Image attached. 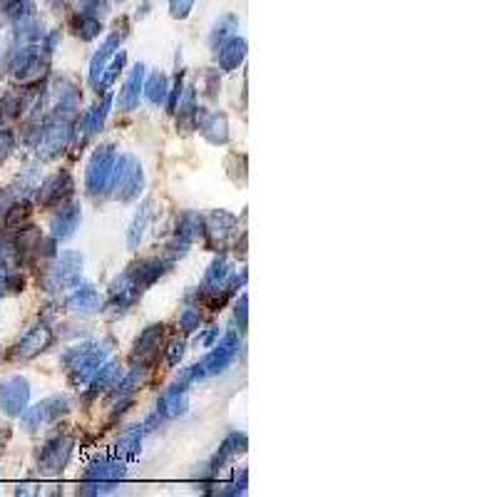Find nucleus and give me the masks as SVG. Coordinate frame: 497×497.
Segmentation results:
<instances>
[{"label":"nucleus","mask_w":497,"mask_h":497,"mask_svg":"<svg viewBox=\"0 0 497 497\" xmlns=\"http://www.w3.org/2000/svg\"><path fill=\"white\" fill-rule=\"evenodd\" d=\"M219 87H221L219 70H207L204 73V94L211 99H216L219 97Z\"/></svg>","instance_id":"42"},{"label":"nucleus","mask_w":497,"mask_h":497,"mask_svg":"<svg viewBox=\"0 0 497 497\" xmlns=\"http://www.w3.org/2000/svg\"><path fill=\"white\" fill-rule=\"evenodd\" d=\"M16 149V132L8 125H0V162H6Z\"/></svg>","instance_id":"38"},{"label":"nucleus","mask_w":497,"mask_h":497,"mask_svg":"<svg viewBox=\"0 0 497 497\" xmlns=\"http://www.w3.org/2000/svg\"><path fill=\"white\" fill-rule=\"evenodd\" d=\"M27 286V278L20 269H8L6 271V291L8 293H23Z\"/></svg>","instance_id":"39"},{"label":"nucleus","mask_w":497,"mask_h":497,"mask_svg":"<svg viewBox=\"0 0 497 497\" xmlns=\"http://www.w3.org/2000/svg\"><path fill=\"white\" fill-rule=\"evenodd\" d=\"M30 405V383L25 376H11L0 383V410L8 418H18Z\"/></svg>","instance_id":"12"},{"label":"nucleus","mask_w":497,"mask_h":497,"mask_svg":"<svg viewBox=\"0 0 497 497\" xmlns=\"http://www.w3.org/2000/svg\"><path fill=\"white\" fill-rule=\"evenodd\" d=\"M115 159H117L115 145L94 147V152L90 154V159H87V167H85V192H87V197H92V199L107 197Z\"/></svg>","instance_id":"5"},{"label":"nucleus","mask_w":497,"mask_h":497,"mask_svg":"<svg viewBox=\"0 0 497 497\" xmlns=\"http://www.w3.org/2000/svg\"><path fill=\"white\" fill-rule=\"evenodd\" d=\"M145 435L147 433H145L142 425H132V428H127L125 433L117 438L115 453H112V455L120 458V460H125V462L135 460V458L140 455V450H142V440H145Z\"/></svg>","instance_id":"27"},{"label":"nucleus","mask_w":497,"mask_h":497,"mask_svg":"<svg viewBox=\"0 0 497 497\" xmlns=\"http://www.w3.org/2000/svg\"><path fill=\"white\" fill-rule=\"evenodd\" d=\"M174 234L182 236L189 244L204 241V214H199V211H194V209H184L182 214L177 216Z\"/></svg>","instance_id":"26"},{"label":"nucleus","mask_w":497,"mask_h":497,"mask_svg":"<svg viewBox=\"0 0 497 497\" xmlns=\"http://www.w3.org/2000/svg\"><path fill=\"white\" fill-rule=\"evenodd\" d=\"M246 58V40L244 37H231V40L221 42L216 50V63H219V73H234Z\"/></svg>","instance_id":"25"},{"label":"nucleus","mask_w":497,"mask_h":497,"mask_svg":"<svg viewBox=\"0 0 497 497\" xmlns=\"http://www.w3.org/2000/svg\"><path fill=\"white\" fill-rule=\"evenodd\" d=\"M110 353H112V338L80 340V343L68 345L60 353V368L68 376L70 386L82 391L90 378L94 376V371L110 358Z\"/></svg>","instance_id":"1"},{"label":"nucleus","mask_w":497,"mask_h":497,"mask_svg":"<svg viewBox=\"0 0 497 497\" xmlns=\"http://www.w3.org/2000/svg\"><path fill=\"white\" fill-rule=\"evenodd\" d=\"M184 70H177L174 73V82L169 85V92H167V112L169 115H174V110H177V102H179V97H182V90H184Z\"/></svg>","instance_id":"37"},{"label":"nucleus","mask_w":497,"mask_h":497,"mask_svg":"<svg viewBox=\"0 0 497 497\" xmlns=\"http://www.w3.org/2000/svg\"><path fill=\"white\" fill-rule=\"evenodd\" d=\"M125 35H120V32H112L110 37H107L102 45H99V50L92 55V60H90V73H87V85L90 87H97L99 78H102V70L107 68V63H110V58L115 55V50H120V40Z\"/></svg>","instance_id":"23"},{"label":"nucleus","mask_w":497,"mask_h":497,"mask_svg":"<svg viewBox=\"0 0 497 497\" xmlns=\"http://www.w3.org/2000/svg\"><path fill=\"white\" fill-rule=\"evenodd\" d=\"M189 249H192V244L189 241H184L182 236H177L174 234L172 239L164 244V249H162V257L167 259V262H172V264H177L179 259H184L189 254Z\"/></svg>","instance_id":"34"},{"label":"nucleus","mask_w":497,"mask_h":497,"mask_svg":"<svg viewBox=\"0 0 497 497\" xmlns=\"http://www.w3.org/2000/svg\"><path fill=\"white\" fill-rule=\"evenodd\" d=\"M32 202L27 197H18V199H13L11 204H8V209H6V214H3V229H8V231H16L18 226H23V224H27L30 221V216H32Z\"/></svg>","instance_id":"29"},{"label":"nucleus","mask_w":497,"mask_h":497,"mask_svg":"<svg viewBox=\"0 0 497 497\" xmlns=\"http://www.w3.org/2000/svg\"><path fill=\"white\" fill-rule=\"evenodd\" d=\"M246 448H249V438H246V433H241V430H231V433L221 440L219 450L214 453V458H211L207 465H209V470L214 472V475H219V472L226 470L236 458L244 455Z\"/></svg>","instance_id":"19"},{"label":"nucleus","mask_w":497,"mask_h":497,"mask_svg":"<svg viewBox=\"0 0 497 497\" xmlns=\"http://www.w3.org/2000/svg\"><path fill=\"white\" fill-rule=\"evenodd\" d=\"M145 75H147V68L142 63H137L135 68L127 73L125 82H122L120 92L115 97V105L120 112H135L140 110V99H142V85H145Z\"/></svg>","instance_id":"17"},{"label":"nucleus","mask_w":497,"mask_h":497,"mask_svg":"<svg viewBox=\"0 0 497 497\" xmlns=\"http://www.w3.org/2000/svg\"><path fill=\"white\" fill-rule=\"evenodd\" d=\"M75 450V438L70 433H55L37 450V470L42 475H60L70 465Z\"/></svg>","instance_id":"6"},{"label":"nucleus","mask_w":497,"mask_h":497,"mask_svg":"<svg viewBox=\"0 0 497 497\" xmlns=\"http://www.w3.org/2000/svg\"><path fill=\"white\" fill-rule=\"evenodd\" d=\"M82 266H85L82 254L75 252V249H65V252L55 254L50 262H45L37 283H40V288L47 293L70 291V288L78 286L80 278H82Z\"/></svg>","instance_id":"2"},{"label":"nucleus","mask_w":497,"mask_h":497,"mask_svg":"<svg viewBox=\"0 0 497 497\" xmlns=\"http://www.w3.org/2000/svg\"><path fill=\"white\" fill-rule=\"evenodd\" d=\"M239 234V219L226 209H211L204 216V244L211 252H224Z\"/></svg>","instance_id":"11"},{"label":"nucleus","mask_w":497,"mask_h":497,"mask_svg":"<svg viewBox=\"0 0 497 497\" xmlns=\"http://www.w3.org/2000/svg\"><path fill=\"white\" fill-rule=\"evenodd\" d=\"M219 336H221V331H219V326H209V329H199V336L194 338V345L197 348H211V345L219 340Z\"/></svg>","instance_id":"40"},{"label":"nucleus","mask_w":497,"mask_h":497,"mask_svg":"<svg viewBox=\"0 0 497 497\" xmlns=\"http://www.w3.org/2000/svg\"><path fill=\"white\" fill-rule=\"evenodd\" d=\"M80 221H82V204H80L78 199H70L63 207L53 209V216H50V236L58 241L73 239Z\"/></svg>","instance_id":"16"},{"label":"nucleus","mask_w":497,"mask_h":497,"mask_svg":"<svg viewBox=\"0 0 497 497\" xmlns=\"http://www.w3.org/2000/svg\"><path fill=\"white\" fill-rule=\"evenodd\" d=\"M75 194V179L70 169H58L50 177H45L35 187V204L40 209H58L65 202H70Z\"/></svg>","instance_id":"7"},{"label":"nucleus","mask_w":497,"mask_h":497,"mask_svg":"<svg viewBox=\"0 0 497 497\" xmlns=\"http://www.w3.org/2000/svg\"><path fill=\"white\" fill-rule=\"evenodd\" d=\"M202 321H204V316H202L199 306H187V309L179 314V329H182L184 336H192L202 329Z\"/></svg>","instance_id":"33"},{"label":"nucleus","mask_w":497,"mask_h":497,"mask_svg":"<svg viewBox=\"0 0 497 497\" xmlns=\"http://www.w3.org/2000/svg\"><path fill=\"white\" fill-rule=\"evenodd\" d=\"M55 329L53 324L47 319L37 321L32 329H27L25 333L18 338V343L11 348V358H16V361H32V358H37L40 353H45L50 345H53L55 340Z\"/></svg>","instance_id":"10"},{"label":"nucleus","mask_w":497,"mask_h":497,"mask_svg":"<svg viewBox=\"0 0 497 497\" xmlns=\"http://www.w3.org/2000/svg\"><path fill=\"white\" fill-rule=\"evenodd\" d=\"M169 92V78L162 70H152L149 75H145V85H142V94L152 107H162L167 102Z\"/></svg>","instance_id":"28"},{"label":"nucleus","mask_w":497,"mask_h":497,"mask_svg":"<svg viewBox=\"0 0 497 497\" xmlns=\"http://www.w3.org/2000/svg\"><path fill=\"white\" fill-rule=\"evenodd\" d=\"M239 348H241L239 331L231 329V331H226V333H221L219 340L209 348V353L202 358V366H204L207 376L209 378L221 376V373L229 371V368L234 366L236 358H239Z\"/></svg>","instance_id":"9"},{"label":"nucleus","mask_w":497,"mask_h":497,"mask_svg":"<svg viewBox=\"0 0 497 497\" xmlns=\"http://www.w3.org/2000/svg\"><path fill=\"white\" fill-rule=\"evenodd\" d=\"M122 376V366L117 358H107L102 366L94 371V376L87 381V386L82 388V403L85 405H92L99 395H107L110 388H115V383L120 381Z\"/></svg>","instance_id":"14"},{"label":"nucleus","mask_w":497,"mask_h":497,"mask_svg":"<svg viewBox=\"0 0 497 497\" xmlns=\"http://www.w3.org/2000/svg\"><path fill=\"white\" fill-rule=\"evenodd\" d=\"M99 30H102V25H99L97 20H80L78 25H75V35H78L80 40H94V37L99 35Z\"/></svg>","instance_id":"41"},{"label":"nucleus","mask_w":497,"mask_h":497,"mask_svg":"<svg viewBox=\"0 0 497 497\" xmlns=\"http://www.w3.org/2000/svg\"><path fill=\"white\" fill-rule=\"evenodd\" d=\"M157 410L164 420H174V418H182L187 415L189 410V386L184 383L174 381L172 386H167L162 391V395L157 398Z\"/></svg>","instance_id":"18"},{"label":"nucleus","mask_w":497,"mask_h":497,"mask_svg":"<svg viewBox=\"0 0 497 497\" xmlns=\"http://www.w3.org/2000/svg\"><path fill=\"white\" fill-rule=\"evenodd\" d=\"M197 85L187 82L182 90V97L177 102V110H174V117H177V132L179 135H192L197 127H194V117H197Z\"/></svg>","instance_id":"22"},{"label":"nucleus","mask_w":497,"mask_h":497,"mask_svg":"<svg viewBox=\"0 0 497 497\" xmlns=\"http://www.w3.org/2000/svg\"><path fill=\"white\" fill-rule=\"evenodd\" d=\"M194 127H197L199 135L204 137L209 145L214 147L229 145V120H226L224 112L211 110V107H197Z\"/></svg>","instance_id":"13"},{"label":"nucleus","mask_w":497,"mask_h":497,"mask_svg":"<svg viewBox=\"0 0 497 497\" xmlns=\"http://www.w3.org/2000/svg\"><path fill=\"white\" fill-rule=\"evenodd\" d=\"M127 477V462L115 455L94 458L78 485V495H107Z\"/></svg>","instance_id":"4"},{"label":"nucleus","mask_w":497,"mask_h":497,"mask_svg":"<svg viewBox=\"0 0 497 497\" xmlns=\"http://www.w3.org/2000/svg\"><path fill=\"white\" fill-rule=\"evenodd\" d=\"M184 353H187V340L184 338H172L164 348V358H167L169 368H177L184 361Z\"/></svg>","instance_id":"36"},{"label":"nucleus","mask_w":497,"mask_h":497,"mask_svg":"<svg viewBox=\"0 0 497 497\" xmlns=\"http://www.w3.org/2000/svg\"><path fill=\"white\" fill-rule=\"evenodd\" d=\"M65 309L70 314L78 316H92L102 311V296L94 286L90 283H78L75 288H70L68 298H65Z\"/></svg>","instance_id":"20"},{"label":"nucleus","mask_w":497,"mask_h":497,"mask_svg":"<svg viewBox=\"0 0 497 497\" xmlns=\"http://www.w3.org/2000/svg\"><path fill=\"white\" fill-rule=\"evenodd\" d=\"M154 207H157V202H154L152 197H147L145 202L137 207L135 216H132V221H130V229H127V246H130L132 252H137L142 246V239H145L147 229L152 224Z\"/></svg>","instance_id":"21"},{"label":"nucleus","mask_w":497,"mask_h":497,"mask_svg":"<svg viewBox=\"0 0 497 497\" xmlns=\"http://www.w3.org/2000/svg\"><path fill=\"white\" fill-rule=\"evenodd\" d=\"M229 274H231V262H229V257H226V254H219V252H216V257L211 259V264L207 266L204 278H202V286H199L202 296L219 291V288L224 286V281H226V276H229Z\"/></svg>","instance_id":"24"},{"label":"nucleus","mask_w":497,"mask_h":497,"mask_svg":"<svg viewBox=\"0 0 497 497\" xmlns=\"http://www.w3.org/2000/svg\"><path fill=\"white\" fill-rule=\"evenodd\" d=\"M6 271H8V269H6V264H3V262H0V296H6Z\"/></svg>","instance_id":"43"},{"label":"nucleus","mask_w":497,"mask_h":497,"mask_svg":"<svg viewBox=\"0 0 497 497\" xmlns=\"http://www.w3.org/2000/svg\"><path fill=\"white\" fill-rule=\"evenodd\" d=\"M246 487H249V470L241 467L239 475H236L231 482H221V485L216 487L214 495H219V497H241V495H246Z\"/></svg>","instance_id":"32"},{"label":"nucleus","mask_w":497,"mask_h":497,"mask_svg":"<svg viewBox=\"0 0 497 497\" xmlns=\"http://www.w3.org/2000/svg\"><path fill=\"white\" fill-rule=\"evenodd\" d=\"M42 403V415H45V425H55L60 423V418L73 410V398L65 395V393H55V395L40 400Z\"/></svg>","instance_id":"30"},{"label":"nucleus","mask_w":497,"mask_h":497,"mask_svg":"<svg viewBox=\"0 0 497 497\" xmlns=\"http://www.w3.org/2000/svg\"><path fill=\"white\" fill-rule=\"evenodd\" d=\"M142 189H145V169H142V162L130 152L122 154L117 152L107 197L117 199L122 204H132V202L140 199Z\"/></svg>","instance_id":"3"},{"label":"nucleus","mask_w":497,"mask_h":497,"mask_svg":"<svg viewBox=\"0 0 497 497\" xmlns=\"http://www.w3.org/2000/svg\"><path fill=\"white\" fill-rule=\"evenodd\" d=\"M172 266L174 264L167 262V259L159 254V257H147V259H140V262L130 264L127 271H130V278H132V283H135L137 291L145 293L147 288L154 286V283H157Z\"/></svg>","instance_id":"15"},{"label":"nucleus","mask_w":497,"mask_h":497,"mask_svg":"<svg viewBox=\"0 0 497 497\" xmlns=\"http://www.w3.org/2000/svg\"><path fill=\"white\" fill-rule=\"evenodd\" d=\"M234 324H236V331L241 336L246 333V326H249V293H239L234 301Z\"/></svg>","instance_id":"35"},{"label":"nucleus","mask_w":497,"mask_h":497,"mask_svg":"<svg viewBox=\"0 0 497 497\" xmlns=\"http://www.w3.org/2000/svg\"><path fill=\"white\" fill-rule=\"evenodd\" d=\"M125 63H127V53H125V50H120V55H112V63H107V68L102 70V78H99L97 87H94L97 97H99V94L110 92L112 85H115L117 78H120V73L125 70Z\"/></svg>","instance_id":"31"},{"label":"nucleus","mask_w":497,"mask_h":497,"mask_svg":"<svg viewBox=\"0 0 497 497\" xmlns=\"http://www.w3.org/2000/svg\"><path fill=\"white\" fill-rule=\"evenodd\" d=\"M164 333H167V326L159 321V324H149L140 331V336L132 343L130 351V366H145L154 368L159 358V351L164 348Z\"/></svg>","instance_id":"8"}]
</instances>
